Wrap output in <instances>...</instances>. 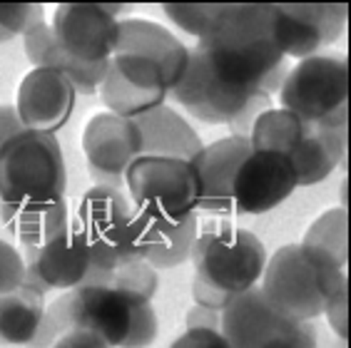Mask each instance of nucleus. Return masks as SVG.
<instances>
[{
    "label": "nucleus",
    "instance_id": "1",
    "mask_svg": "<svg viewBox=\"0 0 351 348\" xmlns=\"http://www.w3.org/2000/svg\"><path fill=\"white\" fill-rule=\"evenodd\" d=\"M195 50L217 80L242 95H279L289 73L274 38V5H222Z\"/></svg>",
    "mask_w": 351,
    "mask_h": 348
},
{
    "label": "nucleus",
    "instance_id": "2",
    "mask_svg": "<svg viewBox=\"0 0 351 348\" xmlns=\"http://www.w3.org/2000/svg\"><path fill=\"white\" fill-rule=\"evenodd\" d=\"M267 259V249L254 232L230 219H199V234L189 256L195 264V306L222 314L234 296L259 286Z\"/></svg>",
    "mask_w": 351,
    "mask_h": 348
},
{
    "label": "nucleus",
    "instance_id": "3",
    "mask_svg": "<svg viewBox=\"0 0 351 348\" xmlns=\"http://www.w3.org/2000/svg\"><path fill=\"white\" fill-rule=\"evenodd\" d=\"M264 299L291 323L314 321L339 288L349 284L346 269L304 244H287L267 259L259 279Z\"/></svg>",
    "mask_w": 351,
    "mask_h": 348
},
{
    "label": "nucleus",
    "instance_id": "4",
    "mask_svg": "<svg viewBox=\"0 0 351 348\" xmlns=\"http://www.w3.org/2000/svg\"><path fill=\"white\" fill-rule=\"evenodd\" d=\"M68 169L55 134L23 129L0 147V204L65 199Z\"/></svg>",
    "mask_w": 351,
    "mask_h": 348
},
{
    "label": "nucleus",
    "instance_id": "5",
    "mask_svg": "<svg viewBox=\"0 0 351 348\" xmlns=\"http://www.w3.org/2000/svg\"><path fill=\"white\" fill-rule=\"evenodd\" d=\"M125 189L135 212L147 216L162 234L199 214V179L192 162L140 157L125 174Z\"/></svg>",
    "mask_w": 351,
    "mask_h": 348
},
{
    "label": "nucleus",
    "instance_id": "6",
    "mask_svg": "<svg viewBox=\"0 0 351 348\" xmlns=\"http://www.w3.org/2000/svg\"><path fill=\"white\" fill-rule=\"evenodd\" d=\"M112 67L135 87L172 90L189 65V47L167 27L147 18H125L117 30Z\"/></svg>",
    "mask_w": 351,
    "mask_h": 348
},
{
    "label": "nucleus",
    "instance_id": "7",
    "mask_svg": "<svg viewBox=\"0 0 351 348\" xmlns=\"http://www.w3.org/2000/svg\"><path fill=\"white\" fill-rule=\"evenodd\" d=\"M282 110L322 127L349 122V65L341 55H314L287 73L279 90Z\"/></svg>",
    "mask_w": 351,
    "mask_h": 348
},
{
    "label": "nucleus",
    "instance_id": "8",
    "mask_svg": "<svg viewBox=\"0 0 351 348\" xmlns=\"http://www.w3.org/2000/svg\"><path fill=\"white\" fill-rule=\"evenodd\" d=\"M172 100L207 125H227L234 137H250L262 112L271 110L269 95H242L217 80L195 47H189L187 73L172 90Z\"/></svg>",
    "mask_w": 351,
    "mask_h": 348
},
{
    "label": "nucleus",
    "instance_id": "9",
    "mask_svg": "<svg viewBox=\"0 0 351 348\" xmlns=\"http://www.w3.org/2000/svg\"><path fill=\"white\" fill-rule=\"evenodd\" d=\"M35 264H38V274L47 284V288L73 291L80 286L110 284L117 256L93 247V241L73 219L62 234H58L38 249Z\"/></svg>",
    "mask_w": 351,
    "mask_h": 348
},
{
    "label": "nucleus",
    "instance_id": "10",
    "mask_svg": "<svg viewBox=\"0 0 351 348\" xmlns=\"http://www.w3.org/2000/svg\"><path fill=\"white\" fill-rule=\"evenodd\" d=\"M82 154L95 184L122 189L130 164L142 157V132L137 122L112 112L93 114L82 129Z\"/></svg>",
    "mask_w": 351,
    "mask_h": 348
},
{
    "label": "nucleus",
    "instance_id": "11",
    "mask_svg": "<svg viewBox=\"0 0 351 348\" xmlns=\"http://www.w3.org/2000/svg\"><path fill=\"white\" fill-rule=\"evenodd\" d=\"M297 172L282 152L252 149L232 179V214H264L289 199L297 189Z\"/></svg>",
    "mask_w": 351,
    "mask_h": 348
},
{
    "label": "nucleus",
    "instance_id": "12",
    "mask_svg": "<svg viewBox=\"0 0 351 348\" xmlns=\"http://www.w3.org/2000/svg\"><path fill=\"white\" fill-rule=\"evenodd\" d=\"M55 42L80 62H108L117 47L120 21L100 3L58 5L50 23Z\"/></svg>",
    "mask_w": 351,
    "mask_h": 348
},
{
    "label": "nucleus",
    "instance_id": "13",
    "mask_svg": "<svg viewBox=\"0 0 351 348\" xmlns=\"http://www.w3.org/2000/svg\"><path fill=\"white\" fill-rule=\"evenodd\" d=\"M346 5H274V38L284 58L306 60L346 30Z\"/></svg>",
    "mask_w": 351,
    "mask_h": 348
},
{
    "label": "nucleus",
    "instance_id": "14",
    "mask_svg": "<svg viewBox=\"0 0 351 348\" xmlns=\"http://www.w3.org/2000/svg\"><path fill=\"white\" fill-rule=\"evenodd\" d=\"M75 97L77 92L73 82L62 73L47 70V67H33L18 85L15 112L25 129L55 134L73 117Z\"/></svg>",
    "mask_w": 351,
    "mask_h": 348
},
{
    "label": "nucleus",
    "instance_id": "15",
    "mask_svg": "<svg viewBox=\"0 0 351 348\" xmlns=\"http://www.w3.org/2000/svg\"><path fill=\"white\" fill-rule=\"evenodd\" d=\"M252 152L250 137H224L217 140L192 160L199 179V214H232V179L239 162Z\"/></svg>",
    "mask_w": 351,
    "mask_h": 348
},
{
    "label": "nucleus",
    "instance_id": "16",
    "mask_svg": "<svg viewBox=\"0 0 351 348\" xmlns=\"http://www.w3.org/2000/svg\"><path fill=\"white\" fill-rule=\"evenodd\" d=\"M132 214H135V207L122 189L95 184L82 195L75 224L85 232L93 247L117 256Z\"/></svg>",
    "mask_w": 351,
    "mask_h": 348
},
{
    "label": "nucleus",
    "instance_id": "17",
    "mask_svg": "<svg viewBox=\"0 0 351 348\" xmlns=\"http://www.w3.org/2000/svg\"><path fill=\"white\" fill-rule=\"evenodd\" d=\"M219 316V336L230 348H264L291 326V321L269 306L259 286L234 296Z\"/></svg>",
    "mask_w": 351,
    "mask_h": 348
},
{
    "label": "nucleus",
    "instance_id": "18",
    "mask_svg": "<svg viewBox=\"0 0 351 348\" xmlns=\"http://www.w3.org/2000/svg\"><path fill=\"white\" fill-rule=\"evenodd\" d=\"M287 157L294 164L299 187L319 184L346 160V127H322L304 122Z\"/></svg>",
    "mask_w": 351,
    "mask_h": 348
},
{
    "label": "nucleus",
    "instance_id": "19",
    "mask_svg": "<svg viewBox=\"0 0 351 348\" xmlns=\"http://www.w3.org/2000/svg\"><path fill=\"white\" fill-rule=\"evenodd\" d=\"M135 122L142 132V157L192 162L204 147L192 125L169 105L149 110Z\"/></svg>",
    "mask_w": 351,
    "mask_h": 348
},
{
    "label": "nucleus",
    "instance_id": "20",
    "mask_svg": "<svg viewBox=\"0 0 351 348\" xmlns=\"http://www.w3.org/2000/svg\"><path fill=\"white\" fill-rule=\"evenodd\" d=\"M23 47H25L27 60L35 67H47V70H58L73 82L77 95H95L97 87L102 85L105 75H108V62H80L70 58L53 38V30L45 21L30 27L23 35Z\"/></svg>",
    "mask_w": 351,
    "mask_h": 348
},
{
    "label": "nucleus",
    "instance_id": "21",
    "mask_svg": "<svg viewBox=\"0 0 351 348\" xmlns=\"http://www.w3.org/2000/svg\"><path fill=\"white\" fill-rule=\"evenodd\" d=\"M0 221L23 247L40 249L43 244L62 234L73 216L68 199H58L45 204H0Z\"/></svg>",
    "mask_w": 351,
    "mask_h": 348
},
{
    "label": "nucleus",
    "instance_id": "22",
    "mask_svg": "<svg viewBox=\"0 0 351 348\" xmlns=\"http://www.w3.org/2000/svg\"><path fill=\"white\" fill-rule=\"evenodd\" d=\"M45 323V296L21 286L0 296V343L38 348Z\"/></svg>",
    "mask_w": 351,
    "mask_h": 348
},
{
    "label": "nucleus",
    "instance_id": "23",
    "mask_svg": "<svg viewBox=\"0 0 351 348\" xmlns=\"http://www.w3.org/2000/svg\"><path fill=\"white\" fill-rule=\"evenodd\" d=\"M97 95L105 102L108 112L117 114V117H125V120H137V117H142L149 110L165 105V100L169 97L167 90H145V87L130 85L115 67H112V62H110L102 85L97 87Z\"/></svg>",
    "mask_w": 351,
    "mask_h": 348
},
{
    "label": "nucleus",
    "instance_id": "24",
    "mask_svg": "<svg viewBox=\"0 0 351 348\" xmlns=\"http://www.w3.org/2000/svg\"><path fill=\"white\" fill-rule=\"evenodd\" d=\"M346 207L329 209L319 216L314 224L309 227V232L304 234V247L314 249L317 254L326 256L329 261H334L337 266L346 269V261H349V244H346Z\"/></svg>",
    "mask_w": 351,
    "mask_h": 348
},
{
    "label": "nucleus",
    "instance_id": "25",
    "mask_svg": "<svg viewBox=\"0 0 351 348\" xmlns=\"http://www.w3.org/2000/svg\"><path fill=\"white\" fill-rule=\"evenodd\" d=\"M197 234H199V214H192L189 219H184L180 227L169 229L167 234H162L160 239L152 244V249L147 251L145 261L155 271H165V269H177L187 264L195 249Z\"/></svg>",
    "mask_w": 351,
    "mask_h": 348
},
{
    "label": "nucleus",
    "instance_id": "26",
    "mask_svg": "<svg viewBox=\"0 0 351 348\" xmlns=\"http://www.w3.org/2000/svg\"><path fill=\"white\" fill-rule=\"evenodd\" d=\"M157 284H160V276L145 259H117L108 286H115L130 296L152 301V296L157 294Z\"/></svg>",
    "mask_w": 351,
    "mask_h": 348
},
{
    "label": "nucleus",
    "instance_id": "27",
    "mask_svg": "<svg viewBox=\"0 0 351 348\" xmlns=\"http://www.w3.org/2000/svg\"><path fill=\"white\" fill-rule=\"evenodd\" d=\"M222 5H180V3H165L162 10L169 21L177 27H182L184 33L195 35L197 40L210 30L212 21L217 18Z\"/></svg>",
    "mask_w": 351,
    "mask_h": 348
},
{
    "label": "nucleus",
    "instance_id": "28",
    "mask_svg": "<svg viewBox=\"0 0 351 348\" xmlns=\"http://www.w3.org/2000/svg\"><path fill=\"white\" fill-rule=\"evenodd\" d=\"M157 314L152 308V301L147 299H135V308H132V326L130 334L122 343V348H149L157 341Z\"/></svg>",
    "mask_w": 351,
    "mask_h": 348
},
{
    "label": "nucleus",
    "instance_id": "29",
    "mask_svg": "<svg viewBox=\"0 0 351 348\" xmlns=\"http://www.w3.org/2000/svg\"><path fill=\"white\" fill-rule=\"evenodd\" d=\"M45 21V10L43 5H35V3H27V5H21V3H13V5H0V27L15 35H25L30 27H35L38 23Z\"/></svg>",
    "mask_w": 351,
    "mask_h": 348
},
{
    "label": "nucleus",
    "instance_id": "30",
    "mask_svg": "<svg viewBox=\"0 0 351 348\" xmlns=\"http://www.w3.org/2000/svg\"><path fill=\"white\" fill-rule=\"evenodd\" d=\"M23 276H25V261H23L21 249L0 239V296L21 288Z\"/></svg>",
    "mask_w": 351,
    "mask_h": 348
},
{
    "label": "nucleus",
    "instance_id": "31",
    "mask_svg": "<svg viewBox=\"0 0 351 348\" xmlns=\"http://www.w3.org/2000/svg\"><path fill=\"white\" fill-rule=\"evenodd\" d=\"M324 316L329 326L334 328V334L341 338V341H349V284L339 288L337 294L331 296L324 306Z\"/></svg>",
    "mask_w": 351,
    "mask_h": 348
},
{
    "label": "nucleus",
    "instance_id": "32",
    "mask_svg": "<svg viewBox=\"0 0 351 348\" xmlns=\"http://www.w3.org/2000/svg\"><path fill=\"white\" fill-rule=\"evenodd\" d=\"M317 328L311 321L291 323L284 334L274 336L264 348H319L317 346Z\"/></svg>",
    "mask_w": 351,
    "mask_h": 348
},
{
    "label": "nucleus",
    "instance_id": "33",
    "mask_svg": "<svg viewBox=\"0 0 351 348\" xmlns=\"http://www.w3.org/2000/svg\"><path fill=\"white\" fill-rule=\"evenodd\" d=\"M169 348H230L217 331H184Z\"/></svg>",
    "mask_w": 351,
    "mask_h": 348
},
{
    "label": "nucleus",
    "instance_id": "34",
    "mask_svg": "<svg viewBox=\"0 0 351 348\" xmlns=\"http://www.w3.org/2000/svg\"><path fill=\"white\" fill-rule=\"evenodd\" d=\"M219 321H222L219 311H212V308L204 306H192L184 314V331H217L219 334Z\"/></svg>",
    "mask_w": 351,
    "mask_h": 348
},
{
    "label": "nucleus",
    "instance_id": "35",
    "mask_svg": "<svg viewBox=\"0 0 351 348\" xmlns=\"http://www.w3.org/2000/svg\"><path fill=\"white\" fill-rule=\"evenodd\" d=\"M53 348H110L100 336L82 331V328H70L53 343Z\"/></svg>",
    "mask_w": 351,
    "mask_h": 348
},
{
    "label": "nucleus",
    "instance_id": "36",
    "mask_svg": "<svg viewBox=\"0 0 351 348\" xmlns=\"http://www.w3.org/2000/svg\"><path fill=\"white\" fill-rule=\"evenodd\" d=\"M23 122L15 112L13 105H0V147L5 145L10 137H15L18 132H23Z\"/></svg>",
    "mask_w": 351,
    "mask_h": 348
},
{
    "label": "nucleus",
    "instance_id": "37",
    "mask_svg": "<svg viewBox=\"0 0 351 348\" xmlns=\"http://www.w3.org/2000/svg\"><path fill=\"white\" fill-rule=\"evenodd\" d=\"M10 38H13V35H10V33H5V30H3V27H0V42L10 40Z\"/></svg>",
    "mask_w": 351,
    "mask_h": 348
}]
</instances>
